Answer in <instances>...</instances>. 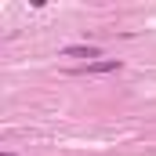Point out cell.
<instances>
[{
  "label": "cell",
  "instance_id": "obj_2",
  "mask_svg": "<svg viewBox=\"0 0 156 156\" xmlns=\"http://www.w3.org/2000/svg\"><path fill=\"white\" fill-rule=\"evenodd\" d=\"M62 55H66V58H94V62L102 58V55H98V47H87V44H76V47H62Z\"/></svg>",
  "mask_w": 156,
  "mask_h": 156
},
{
  "label": "cell",
  "instance_id": "obj_3",
  "mask_svg": "<svg viewBox=\"0 0 156 156\" xmlns=\"http://www.w3.org/2000/svg\"><path fill=\"white\" fill-rule=\"evenodd\" d=\"M4 156H15V153H4Z\"/></svg>",
  "mask_w": 156,
  "mask_h": 156
},
{
  "label": "cell",
  "instance_id": "obj_1",
  "mask_svg": "<svg viewBox=\"0 0 156 156\" xmlns=\"http://www.w3.org/2000/svg\"><path fill=\"white\" fill-rule=\"evenodd\" d=\"M116 69H120V58H98V62L80 66L76 76H102V73H116Z\"/></svg>",
  "mask_w": 156,
  "mask_h": 156
}]
</instances>
